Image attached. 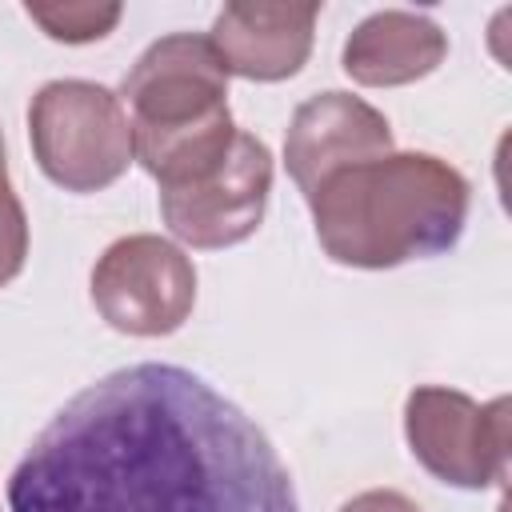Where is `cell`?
<instances>
[{
    "label": "cell",
    "instance_id": "7",
    "mask_svg": "<svg viewBox=\"0 0 512 512\" xmlns=\"http://www.w3.org/2000/svg\"><path fill=\"white\" fill-rule=\"evenodd\" d=\"M268 196L272 152L256 132L236 128L224 156L212 160L200 176L160 188V220L180 244L216 252L244 244L264 224Z\"/></svg>",
    "mask_w": 512,
    "mask_h": 512
},
{
    "label": "cell",
    "instance_id": "12",
    "mask_svg": "<svg viewBox=\"0 0 512 512\" xmlns=\"http://www.w3.org/2000/svg\"><path fill=\"white\" fill-rule=\"evenodd\" d=\"M24 260H28V216L20 196L12 192L0 200V288L24 272Z\"/></svg>",
    "mask_w": 512,
    "mask_h": 512
},
{
    "label": "cell",
    "instance_id": "3",
    "mask_svg": "<svg viewBox=\"0 0 512 512\" xmlns=\"http://www.w3.org/2000/svg\"><path fill=\"white\" fill-rule=\"evenodd\" d=\"M116 96L132 124V160L160 188L200 176L236 136L228 72L208 36L168 32L152 40Z\"/></svg>",
    "mask_w": 512,
    "mask_h": 512
},
{
    "label": "cell",
    "instance_id": "10",
    "mask_svg": "<svg viewBox=\"0 0 512 512\" xmlns=\"http://www.w3.org/2000/svg\"><path fill=\"white\" fill-rule=\"evenodd\" d=\"M444 56L448 32L432 16L408 8H380L348 32L340 68L364 88H400L432 76Z\"/></svg>",
    "mask_w": 512,
    "mask_h": 512
},
{
    "label": "cell",
    "instance_id": "11",
    "mask_svg": "<svg viewBox=\"0 0 512 512\" xmlns=\"http://www.w3.org/2000/svg\"><path fill=\"white\" fill-rule=\"evenodd\" d=\"M24 16L40 24L48 40L92 44V40H104L120 24L124 8L120 4H24Z\"/></svg>",
    "mask_w": 512,
    "mask_h": 512
},
{
    "label": "cell",
    "instance_id": "6",
    "mask_svg": "<svg viewBox=\"0 0 512 512\" xmlns=\"http://www.w3.org/2000/svg\"><path fill=\"white\" fill-rule=\"evenodd\" d=\"M88 292L108 328L140 340L172 336L196 308V264L180 244L132 232L96 256Z\"/></svg>",
    "mask_w": 512,
    "mask_h": 512
},
{
    "label": "cell",
    "instance_id": "4",
    "mask_svg": "<svg viewBox=\"0 0 512 512\" xmlns=\"http://www.w3.org/2000/svg\"><path fill=\"white\" fill-rule=\"evenodd\" d=\"M36 168L64 192H100L132 164V124L120 96L96 80H48L28 104Z\"/></svg>",
    "mask_w": 512,
    "mask_h": 512
},
{
    "label": "cell",
    "instance_id": "13",
    "mask_svg": "<svg viewBox=\"0 0 512 512\" xmlns=\"http://www.w3.org/2000/svg\"><path fill=\"white\" fill-rule=\"evenodd\" d=\"M340 512H424V508L396 488H368V492L344 500Z\"/></svg>",
    "mask_w": 512,
    "mask_h": 512
},
{
    "label": "cell",
    "instance_id": "14",
    "mask_svg": "<svg viewBox=\"0 0 512 512\" xmlns=\"http://www.w3.org/2000/svg\"><path fill=\"white\" fill-rule=\"evenodd\" d=\"M12 196V184H8V156H4V132H0V200Z\"/></svg>",
    "mask_w": 512,
    "mask_h": 512
},
{
    "label": "cell",
    "instance_id": "5",
    "mask_svg": "<svg viewBox=\"0 0 512 512\" xmlns=\"http://www.w3.org/2000/svg\"><path fill=\"white\" fill-rule=\"evenodd\" d=\"M512 400H472L460 388L420 384L404 400V440L412 460L440 484L484 492L508 480Z\"/></svg>",
    "mask_w": 512,
    "mask_h": 512
},
{
    "label": "cell",
    "instance_id": "9",
    "mask_svg": "<svg viewBox=\"0 0 512 512\" xmlns=\"http://www.w3.org/2000/svg\"><path fill=\"white\" fill-rule=\"evenodd\" d=\"M320 4H256V0H232L216 12L208 44L216 48L228 76L256 80V84H280L292 80L308 56L316 36Z\"/></svg>",
    "mask_w": 512,
    "mask_h": 512
},
{
    "label": "cell",
    "instance_id": "2",
    "mask_svg": "<svg viewBox=\"0 0 512 512\" xmlns=\"http://www.w3.org/2000/svg\"><path fill=\"white\" fill-rule=\"evenodd\" d=\"M304 200L332 264L384 272L456 248L472 184L436 152L392 148L388 156L332 172Z\"/></svg>",
    "mask_w": 512,
    "mask_h": 512
},
{
    "label": "cell",
    "instance_id": "1",
    "mask_svg": "<svg viewBox=\"0 0 512 512\" xmlns=\"http://www.w3.org/2000/svg\"><path fill=\"white\" fill-rule=\"evenodd\" d=\"M8 512H300L264 428L180 364L80 388L8 476Z\"/></svg>",
    "mask_w": 512,
    "mask_h": 512
},
{
    "label": "cell",
    "instance_id": "8",
    "mask_svg": "<svg viewBox=\"0 0 512 512\" xmlns=\"http://www.w3.org/2000/svg\"><path fill=\"white\" fill-rule=\"evenodd\" d=\"M388 152H392L388 116L344 88H324L300 100L284 132V168L304 196H312V188L332 172Z\"/></svg>",
    "mask_w": 512,
    "mask_h": 512
}]
</instances>
